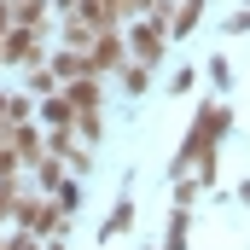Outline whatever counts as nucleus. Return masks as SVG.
<instances>
[{
  "mask_svg": "<svg viewBox=\"0 0 250 250\" xmlns=\"http://www.w3.org/2000/svg\"><path fill=\"white\" fill-rule=\"evenodd\" d=\"M128 221H134V209H128V204H117V209L105 215V239H117V233L128 227Z\"/></svg>",
  "mask_w": 250,
  "mask_h": 250,
  "instance_id": "obj_1",
  "label": "nucleus"
},
{
  "mask_svg": "<svg viewBox=\"0 0 250 250\" xmlns=\"http://www.w3.org/2000/svg\"><path fill=\"white\" fill-rule=\"evenodd\" d=\"M134 47H140V59H157V23H146V29L134 35Z\"/></svg>",
  "mask_w": 250,
  "mask_h": 250,
  "instance_id": "obj_2",
  "label": "nucleus"
},
{
  "mask_svg": "<svg viewBox=\"0 0 250 250\" xmlns=\"http://www.w3.org/2000/svg\"><path fill=\"white\" fill-rule=\"evenodd\" d=\"M198 12H204V0H187V6H181V18H175V29H181V35L198 23Z\"/></svg>",
  "mask_w": 250,
  "mask_h": 250,
  "instance_id": "obj_3",
  "label": "nucleus"
},
{
  "mask_svg": "<svg viewBox=\"0 0 250 250\" xmlns=\"http://www.w3.org/2000/svg\"><path fill=\"white\" fill-rule=\"evenodd\" d=\"M169 250H187V215L169 221Z\"/></svg>",
  "mask_w": 250,
  "mask_h": 250,
  "instance_id": "obj_4",
  "label": "nucleus"
},
{
  "mask_svg": "<svg viewBox=\"0 0 250 250\" xmlns=\"http://www.w3.org/2000/svg\"><path fill=\"white\" fill-rule=\"evenodd\" d=\"M123 6H128V12H140V6H151V0H123Z\"/></svg>",
  "mask_w": 250,
  "mask_h": 250,
  "instance_id": "obj_5",
  "label": "nucleus"
},
{
  "mask_svg": "<svg viewBox=\"0 0 250 250\" xmlns=\"http://www.w3.org/2000/svg\"><path fill=\"white\" fill-rule=\"evenodd\" d=\"M245 204H250V181H245Z\"/></svg>",
  "mask_w": 250,
  "mask_h": 250,
  "instance_id": "obj_6",
  "label": "nucleus"
}]
</instances>
